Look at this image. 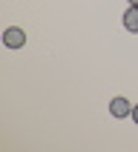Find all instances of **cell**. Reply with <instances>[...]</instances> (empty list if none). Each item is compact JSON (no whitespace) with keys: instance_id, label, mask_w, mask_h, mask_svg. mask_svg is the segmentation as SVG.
Returning a JSON list of instances; mask_svg holds the SVG:
<instances>
[{"instance_id":"obj_5","label":"cell","mask_w":138,"mask_h":152,"mask_svg":"<svg viewBox=\"0 0 138 152\" xmlns=\"http://www.w3.org/2000/svg\"><path fill=\"white\" fill-rule=\"evenodd\" d=\"M129 6H138V0H129Z\"/></svg>"},{"instance_id":"obj_1","label":"cell","mask_w":138,"mask_h":152,"mask_svg":"<svg viewBox=\"0 0 138 152\" xmlns=\"http://www.w3.org/2000/svg\"><path fill=\"white\" fill-rule=\"evenodd\" d=\"M3 43H6V49H23L26 46V32L20 26H9L3 32Z\"/></svg>"},{"instance_id":"obj_3","label":"cell","mask_w":138,"mask_h":152,"mask_svg":"<svg viewBox=\"0 0 138 152\" xmlns=\"http://www.w3.org/2000/svg\"><path fill=\"white\" fill-rule=\"evenodd\" d=\"M124 29L138 34V6H129L127 12H124Z\"/></svg>"},{"instance_id":"obj_2","label":"cell","mask_w":138,"mask_h":152,"mask_svg":"<svg viewBox=\"0 0 138 152\" xmlns=\"http://www.w3.org/2000/svg\"><path fill=\"white\" fill-rule=\"evenodd\" d=\"M109 115H112V118H132V103H129L127 101V98H121V95H118V98H112V101H109Z\"/></svg>"},{"instance_id":"obj_4","label":"cell","mask_w":138,"mask_h":152,"mask_svg":"<svg viewBox=\"0 0 138 152\" xmlns=\"http://www.w3.org/2000/svg\"><path fill=\"white\" fill-rule=\"evenodd\" d=\"M132 121H135V124H138V103H135V106H132Z\"/></svg>"}]
</instances>
